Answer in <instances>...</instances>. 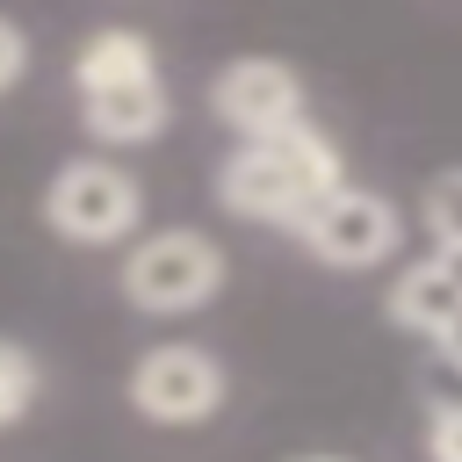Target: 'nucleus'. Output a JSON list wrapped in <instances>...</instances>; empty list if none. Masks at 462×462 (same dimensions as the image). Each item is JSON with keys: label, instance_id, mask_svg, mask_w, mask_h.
Returning a JSON list of instances; mask_svg holds the SVG:
<instances>
[{"label": "nucleus", "instance_id": "f257e3e1", "mask_svg": "<svg viewBox=\"0 0 462 462\" xmlns=\"http://www.w3.org/2000/svg\"><path fill=\"white\" fill-rule=\"evenodd\" d=\"M332 188H346V166H339V144L310 123L296 130H274V137H253L224 159L217 173V195L231 217H260V224H303Z\"/></svg>", "mask_w": 462, "mask_h": 462}, {"label": "nucleus", "instance_id": "f03ea898", "mask_svg": "<svg viewBox=\"0 0 462 462\" xmlns=\"http://www.w3.org/2000/svg\"><path fill=\"white\" fill-rule=\"evenodd\" d=\"M144 217V188L116 159H65L43 188V224L72 245H116Z\"/></svg>", "mask_w": 462, "mask_h": 462}, {"label": "nucleus", "instance_id": "7ed1b4c3", "mask_svg": "<svg viewBox=\"0 0 462 462\" xmlns=\"http://www.w3.org/2000/svg\"><path fill=\"white\" fill-rule=\"evenodd\" d=\"M224 289V245L202 231H152L123 253V296L152 318L202 310Z\"/></svg>", "mask_w": 462, "mask_h": 462}, {"label": "nucleus", "instance_id": "20e7f679", "mask_svg": "<svg viewBox=\"0 0 462 462\" xmlns=\"http://www.w3.org/2000/svg\"><path fill=\"white\" fill-rule=\"evenodd\" d=\"M130 404L152 426H202L224 404V361L188 339H166L130 368Z\"/></svg>", "mask_w": 462, "mask_h": 462}, {"label": "nucleus", "instance_id": "39448f33", "mask_svg": "<svg viewBox=\"0 0 462 462\" xmlns=\"http://www.w3.org/2000/svg\"><path fill=\"white\" fill-rule=\"evenodd\" d=\"M296 238H303V253H318L325 267H375V260L397 253L404 224H397V209H390L383 195H368V188H332V195L296 224Z\"/></svg>", "mask_w": 462, "mask_h": 462}, {"label": "nucleus", "instance_id": "423d86ee", "mask_svg": "<svg viewBox=\"0 0 462 462\" xmlns=\"http://www.w3.org/2000/svg\"><path fill=\"white\" fill-rule=\"evenodd\" d=\"M209 108H217V123H231L253 144V137H274V130L303 123V79L282 58H231L209 87Z\"/></svg>", "mask_w": 462, "mask_h": 462}, {"label": "nucleus", "instance_id": "0eeeda50", "mask_svg": "<svg viewBox=\"0 0 462 462\" xmlns=\"http://www.w3.org/2000/svg\"><path fill=\"white\" fill-rule=\"evenodd\" d=\"M79 123H87L101 144H144V137L166 130V87H159V79H130V87L79 94Z\"/></svg>", "mask_w": 462, "mask_h": 462}, {"label": "nucleus", "instance_id": "6e6552de", "mask_svg": "<svg viewBox=\"0 0 462 462\" xmlns=\"http://www.w3.org/2000/svg\"><path fill=\"white\" fill-rule=\"evenodd\" d=\"M455 310H462V282H455V267L433 253V260H419V267H404L397 274V289H390V318L404 325V332H426V339H440L448 325H455Z\"/></svg>", "mask_w": 462, "mask_h": 462}, {"label": "nucleus", "instance_id": "1a4fd4ad", "mask_svg": "<svg viewBox=\"0 0 462 462\" xmlns=\"http://www.w3.org/2000/svg\"><path fill=\"white\" fill-rule=\"evenodd\" d=\"M130 79H159V58L137 29H94L72 58V87L101 94V87H130Z\"/></svg>", "mask_w": 462, "mask_h": 462}, {"label": "nucleus", "instance_id": "9d476101", "mask_svg": "<svg viewBox=\"0 0 462 462\" xmlns=\"http://www.w3.org/2000/svg\"><path fill=\"white\" fill-rule=\"evenodd\" d=\"M36 354L29 346H14V339H0V426H14L29 404H36Z\"/></svg>", "mask_w": 462, "mask_h": 462}, {"label": "nucleus", "instance_id": "9b49d317", "mask_svg": "<svg viewBox=\"0 0 462 462\" xmlns=\"http://www.w3.org/2000/svg\"><path fill=\"white\" fill-rule=\"evenodd\" d=\"M426 231H433L440 253H462V166L426 188Z\"/></svg>", "mask_w": 462, "mask_h": 462}, {"label": "nucleus", "instance_id": "f8f14e48", "mask_svg": "<svg viewBox=\"0 0 462 462\" xmlns=\"http://www.w3.org/2000/svg\"><path fill=\"white\" fill-rule=\"evenodd\" d=\"M426 455L433 462H462V404H440L426 419Z\"/></svg>", "mask_w": 462, "mask_h": 462}, {"label": "nucleus", "instance_id": "ddd939ff", "mask_svg": "<svg viewBox=\"0 0 462 462\" xmlns=\"http://www.w3.org/2000/svg\"><path fill=\"white\" fill-rule=\"evenodd\" d=\"M22 72H29V29L0 14V94H7V87H14Z\"/></svg>", "mask_w": 462, "mask_h": 462}, {"label": "nucleus", "instance_id": "4468645a", "mask_svg": "<svg viewBox=\"0 0 462 462\" xmlns=\"http://www.w3.org/2000/svg\"><path fill=\"white\" fill-rule=\"evenodd\" d=\"M433 346H440V354H448V361H462V310H455V325H448V332H440V339H433Z\"/></svg>", "mask_w": 462, "mask_h": 462}, {"label": "nucleus", "instance_id": "2eb2a0df", "mask_svg": "<svg viewBox=\"0 0 462 462\" xmlns=\"http://www.w3.org/2000/svg\"><path fill=\"white\" fill-rule=\"evenodd\" d=\"M303 462H339V455H303Z\"/></svg>", "mask_w": 462, "mask_h": 462}]
</instances>
